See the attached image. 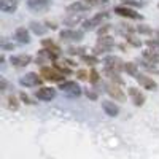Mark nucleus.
Instances as JSON below:
<instances>
[{
	"instance_id": "f257e3e1",
	"label": "nucleus",
	"mask_w": 159,
	"mask_h": 159,
	"mask_svg": "<svg viewBox=\"0 0 159 159\" xmlns=\"http://www.w3.org/2000/svg\"><path fill=\"white\" fill-rule=\"evenodd\" d=\"M40 76H43L46 81H64V73H61L56 67H42Z\"/></svg>"
},
{
	"instance_id": "f03ea898",
	"label": "nucleus",
	"mask_w": 159,
	"mask_h": 159,
	"mask_svg": "<svg viewBox=\"0 0 159 159\" xmlns=\"http://www.w3.org/2000/svg\"><path fill=\"white\" fill-rule=\"evenodd\" d=\"M108 16H110L108 11L97 13V15H94L91 19L84 21V30H92V29H96L97 25H102V22H103L105 19H108Z\"/></svg>"
},
{
	"instance_id": "7ed1b4c3",
	"label": "nucleus",
	"mask_w": 159,
	"mask_h": 159,
	"mask_svg": "<svg viewBox=\"0 0 159 159\" xmlns=\"http://www.w3.org/2000/svg\"><path fill=\"white\" fill-rule=\"evenodd\" d=\"M59 89H61L62 92H65V94L72 96V97L81 94V88L78 86L76 81H72V80H69V81H62V83L59 84Z\"/></svg>"
},
{
	"instance_id": "20e7f679",
	"label": "nucleus",
	"mask_w": 159,
	"mask_h": 159,
	"mask_svg": "<svg viewBox=\"0 0 159 159\" xmlns=\"http://www.w3.org/2000/svg\"><path fill=\"white\" fill-rule=\"evenodd\" d=\"M113 11L116 13V15L123 16V18H129V19H139V18H142L134 8H130L127 5H118V7H115Z\"/></svg>"
},
{
	"instance_id": "39448f33",
	"label": "nucleus",
	"mask_w": 159,
	"mask_h": 159,
	"mask_svg": "<svg viewBox=\"0 0 159 159\" xmlns=\"http://www.w3.org/2000/svg\"><path fill=\"white\" fill-rule=\"evenodd\" d=\"M19 83L25 88H35V86H38L40 83H42V78H40L37 73L30 72V73H25L24 76H21Z\"/></svg>"
},
{
	"instance_id": "423d86ee",
	"label": "nucleus",
	"mask_w": 159,
	"mask_h": 159,
	"mask_svg": "<svg viewBox=\"0 0 159 159\" xmlns=\"http://www.w3.org/2000/svg\"><path fill=\"white\" fill-rule=\"evenodd\" d=\"M62 42H80L83 38V32L81 30H72V29H67V30H62L59 34Z\"/></svg>"
},
{
	"instance_id": "0eeeda50",
	"label": "nucleus",
	"mask_w": 159,
	"mask_h": 159,
	"mask_svg": "<svg viewBox=\"0 0 159 159\" xmlns=\"http://www.w3.org/2000/svg\"><path fill=\"white\" fill-rule=\"evenodd\" d=\"M127 94H129L132 103H134L135 107H142V105L145 103V94H143L140 89H137V88H129V89H127Z\"/></svg>"
},
{
	"instance_id": "6e6552de",
	"label": "nucleus",
	"mask_w": 159,
	"mask_h": 159,
	"mask_svg": "<svg viewBox=\"0 0 159 159\" xmlns=\"http://www.w3.org/2000/svg\"><path fill=\"white\" fill-rule=\"evenodd\" d=\"M35 97L38 100H52L56 97V89H52V88H38L35 91Z\"/></svg>"
},
{
	"instance_id": "1a4fd4ad",
	"label": "nucleus",
	"mask_w": 159,
	"mask_h": 159,
	"mask_svg": "<svg viewBox=\"0 0 159 159\" xmlns=\"http://www.w3.org/2000/svg\"><path fill=\"white\" fill-rule=\"evenodd\" d=\"M113 45H115V42H113L111 37H100L97 45H96V52H97V54H99V52H107V51L111 49Z\"/></svg>"
},
{
	"instance_id": "9d476101",
	"label": "nucleus",
	"mask_w": 159,
	"mask_h": 159,
	"mask_svg": "<svg viewBox=\"0 0 159 159\" xmlns=\"http://www.w3.org/2000/svg\"><path fill=\"white\" fill-rule=\"evenodd\" d=\"M137 81H139V84L142 86V89H147V91H156L157 89V83L154 81L153 78H150V76H147V75H139L137 76Z\"/></svg>"
},
{
	"instance_id": "9b49d317",
	"label": "nucleus",
	"mask_w": 159,
	"mask_h": 159,
	"mask_svg": "<svg viewBox=\"0 0 159 159\" xmlns=\"http://www.w3.org/2000/svg\"><path fill=\"white\" fill-rule=\"evenodd\" d=\"M107 92H108V94H110L115 100L123 102V100L126 99V96H124L123 89L119 88V84H118V83H108V84H107Z\"/></svg>"
},
{
	"instance_id": "f8f14e48",
	"label": "nucleus",
	"mask_w": 159,
	"mask_h": 159,
	"mask_svg": "<svg viewBox=\"0 0 159 159\" xmlns=\"http://www.w3.org/2000/svg\"><path fill=\"white\" fill-rule=\"evenodd\" d=\"M105 69L107 70H113V72H121V69H124V64L121 62L119 57H115V56H110L105 59Z\"/></svg>"
},
{
	"instance_id": "ddd939ff",
	"label": "nucleus",
	"mask_w": 159,
	"mask_h": 159,
	"mask_svg": "<svg viewBox=\"0 0 159 159\" xmlns=\"http://www.w3.org/2000/svg\"><path fill=\"white\" fill-rule=\"evenodd\" d=\"M10 62L15 65V67H25L32 62V56L30 54H15L10 57Z\"/></svg>"
},
{
	"instance_id": "4468645a",
	"label": "nucleus",
	"mask_w": 159,
	"mask_h": 159,
	"mask_svg": "<svg viewBox=\"0 0 159 159\" xmlns=\"http://www.w3.org/2000/svg\"><path fill=\"white\" fill-rule=\"evenodd\" d=\"M102 110L105 111V115H108L111 118L119 115V107L111 100H102Z\"/></svg>"
},
{
	"instance_id": "2eb2a0df",
	"label": "nucleus",
	"mask_w": 159,
	"mask_h": 159,
	"mask_svg": "<svg viewBox=\"0 0 159 159\" xmlns=\"http://www.w3.org/2000/svg\"><path fill=\"white\" fill-rule=\"evenodd\" d=\"M91 5L84 3V2H73L70 3L67 8H65V11L69 13V15H76V13H83V11H88Z\"/></svg>"
},
{
	"instance_id": "dca6fc26",
	"label": "nucleus",
	"mask_w": 159,
	"mask_h": 159,
	"mask_svg": "<svg viewBox=\"0 0 159 159\" xmlns=\"http://www.w3.org/2000/svg\"><path fill=\"white\" fill-rule=\"evenodd\" d=\"M15 40H18L19 43H29L30 42V35H29V30L25 27H18L15 30Z\"/></svg>"
},
{
	"instance_id": "f3484780",
	"label": "nucleus",
	"mask_w": 159,
	"mask_h": 159,
	"mask_svg": "<svg viewBox=\"0 0 159 159\" xmlns=\"http://www.w3.org/2000/svg\"><path fill=\"white\" fill-rule=\"evenodd\" d=\"M18 8V0H0V10L3 13H15Z\"/></svg>"
},
{
	"instance_id": "a211bd4d",
	"label": "nucleus",
	"mask_w": 159,
	"mask_h": 159,
	"mask_svg": "<svg viewBox=\"0 0 159 159\" xmlns=\"http://www.w3.org/2000/svg\"><path fill=\"white\" fill-rule=\"evenodd\" d=\"M27 7L32 11H43L48 7V0H27Z\"/></svg>"
},
{
	"instance_id": "6ab92c4d",
	"label": "nucleus",
	"mask_w": 159,
	"mask_h": 159,
	"mask_svg": "<svg viewBox=\"0 0 159 159\" xmlns=\"http://www.w3.org/2000/svg\"><path fill=\"white\" fill-rule=\"evenodd\" d=\"M143 59L147 61V64H159V52L156 51H151V49H145L143 51Z\"/></svg>"
},
{
	"instance_id": "aec40b11",
	"label": "nucleus",
	"mask_w": 159,
	"mask_h": 159,
	"mask_svg": "<svg viewBox=\"0 0 159 159\" xmlns=\"http://www.w3.org/2000/svg\"><path fill=\"white\" fill-rule=\"evenodd\" d=\"M7 100H8V102H7L8 110L16 111V110L19 108V100H18V97H16V96H8V99H7Z\"/></svg>"
},
{
	"instance_id": "412c9836",
	"label": "nucleus",
	"mask_w": 159,
	"mask_h": 159,
	"mask_svg": "<svg viewBox=\"0 0 159 159\" xmlns=\"http://www.w3.org/2000/svg\"><path fill=\"white\" fill-rule=\"evenodd\" d=\"M124 70H126L129 75L135 76V78L140 75L139 70H137V64H134V62H126V64H124Z\"/></svg>"
},
{
	"instance_id": "4be33fe9",
	"label": "nucleus",
	"mask_w": 159,
	"mask_h": 159,
	"mask_svg": "<svg viewBox=\"0 0 159 159\" xmlns=\"http://www.w3.org/2000/svg\"><path fill=\"white\" fill-rule=\"evenodd\" d=\"M147 46H148L151 51L159 52V38H148V40H147Z\"/></svg>"
},
{
	"instance_id": "5701e85b",
	"label": "nucleus",
	"mask_w": 159,
	"mask_h": 159,
	"mask_svg": "<svg viewBox=\"0 0 159 159\" xmlns=\"http://www.w3.org/2000/svg\"><path fill=\"white\" fill-rule=\"evenodd\" d=\"M30 25H32V30H34L37 35H43V34L46 32V27H43V25L38 24V22H32Z\"/></svg>"
},
{
	"instance_id": "b1692460",
	"label": "nucleus",
	"mask_w": 159,
	"mask_h": 159,
	"mask_svg": "<svg viewBox=\"0 0 159 159\" xmlns=\"http://www.w3.org/2000/svg\"><path fill=\"white\" fill-rule=\"evenodd\" d=\"M81 21V16H76V15H70L69 19H64V24H67V25H75L76 22Z\"/></svg>"
},
{
	"instance_id": "393cba45",
	"label": "nucleus",
	"mask_w": 159,
	"mask_h": 159,
	"mask_svg": "<svg viewBox=\"0 0 159 159\" xmlns=\"http://www.w3.org/2000/svg\"><path fill=\"white\" fill-rule=\"evenodd\" d=\"M81 61L83 62H86V64H89V65H96V64H99V59L96 57V56H81Z\"/></svg>"
},
{
	"instance_id": "a878e982",
	"label": "nucleus",
	"mask_w": 159,
	"mask_h": 159,
	"mask_svg": "<svg viewBox=\"0 0 159 159\" xmlns=\"http://www.w3.org/2000/svg\"><path fill=\"white\" fill-rule=\"evenodd\" d=\"M89 81H91V83H97V81H99V73H97L94 69L89 72Z\"/></svg>"
},
{
	"instance_id": "bb28decb",
	"label": "nucleus",
	"mask_w": 159,
	"mask_h": 159,
	"mask_svg": "<svg viewBox=\"0 0 159 159\" xmlns=\"http://www.w3.org/2000/svg\"><path fill=\"white\" fill-rule=\"evenodd\" d=\"M76 76H78V80H83V81H84V80H89V73L86 70H78Z\"/></svg>"
},
{
	"instance_id": "cd10ccee",
	"label": "nucleus",
	"mask_w": 159,
	"mask_h": 159,
	"mask_svg": "<svg viewBox=\"0 0 159 159\" xmlns=\"http://www.w3.org/2000/svg\"><path fill=\"white\" fill-rule=\"evenodd\" d=\"M137 30H139L140 34H151V29H150V27H147L145 24L139 25V27H137Z\"/></svg>"
},
{
	"instance_id": "c85d7f7f",
	"label": "nucleus",
	"mask_w": 159,
	"mask_h": 159,
	"mask_svg": "<svg viewBox=\"0 0 159 159\" xmlns=\"http://www.w3.org/2000/svg\"><path fill=\"white\" fill-rule=\"evenodd\" d=\"M19 97H21V100H22L24 103H29V105H30V103H34V102L30 100V97H29L27 94H25V92H21V94H19Z\"/></svg>"
},
{
	"instance_id": "c756f323",
	"label": "nucleus",
	"mask_w": 159,
	"mask_h": 159,
	"mask_svg": "<svg viewBox=\"0 0 159 159\" xmlns=\"http://www.w3.org/2000/svg\"><path fill=\"white\" fill-rule=\"evenodd\" d=\"M107 0H86L88 5H100V3H105Z\"/></svg>"
},
{
	"instance_id": "7c9ffc66",
	"label": "nucleus",
	"mask_w": 159,
	"mask_h": 159,
	"mask_svg": "<svg viewBox=\"0 0 159 159\" xmlns=\"http://www.w3.org/2000/svg\"><path fill=\"white\" fill-rule=\"evenodd\" d=\"M86 96H88L89 99H97V94H96V92H94V91H89V89L86 91Z\"/></svg>"
},
{
	"instance_id": "2f4dec72",
	"label": "nucleus",
	"mask_w": 159,
	"mask_h": 159,
	"mask_svg": "<svg viewBox=\"0 0 159 159\" xmlns=\"http://www.w3.org/2000/svg\"><path fill=\"white\" fill-rule=\"evenodd\" d=\"M69 51H70V54H80L83 49H81V48H70Z\"/></svg>"
},
{
	"instance_id": "473e14b6",
	"label": "nucleus",
	"mask_w": 159,
	"mask_h": 159,
	"mask_svg": "<svg viewBox=\"0 0 159 159\" xmlns=\"http://www.w3.org/2000/svg\"><path fill=\"white\" fill-rule=\"evenodd\" d=\"M5 88H7V81L2 78V91H5Z\"/></svg>"
},
{
	"instance_id": "72a5a7b5",
	"label": "nucleus",
	"mask_w": 159,
	"mask_h": 159,
	"mask_svg": "<svg viewBox=\"0 0 159 159\" xmlns=\"http://www.w3.org/2000/svg\"><path fill=\"white\" fill-rule=\"evenodd\" d=\"M127 2H134V0H127Z\"/></svg>"
},
{
	"instance_id": "f704fd0d",
	"label": "nucleus",
	"mask_w": 159,
	"mask_h": 159,
	"mask_svg": "<svg viewBox=\"0 0 159 159\" xmlns=\"http://www.w3.org/2000/svg\"><path fill=\"white\" fill-rule=\"evenodd\" d=\"M157 8H159V3H157Z\"/></svg>"
}]
</instances>
